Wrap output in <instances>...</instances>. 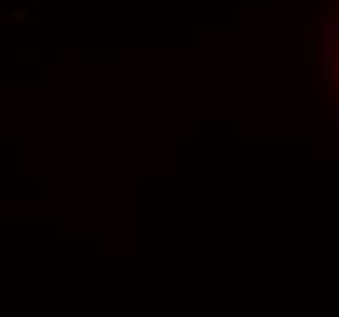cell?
I'll return each instance as SVG.
<instances>
[{"label": "cell", "mask_w": 339, "mask_h": 317, "mask_svg": "<svg viewBox=\"0 0 339 317\" xmlns=\"http://www.w3.org/2000/svg\"><path fill=\"white\" fill-rule=\"evenodd\" d=\"M339 37V22H322V39H329V42H337Z\"/></svg>", "instance_id": "obj_2"}, {"label": "cell", "mask_w": 339, "mask_h": 317, "mask_svg": "<svg viewBox=\"0 0 339 317\" xmlns=\"http://www.w3.org/2000/svg\"><path fill=\"white\" fill-rule=\"evenodd\" d=\"M332 56H334V42L322 39V44H320V49H318V61L325 66V64H329V61H332Z\"/></svg>", "instance_id": "obj_1"}]
</instances>
